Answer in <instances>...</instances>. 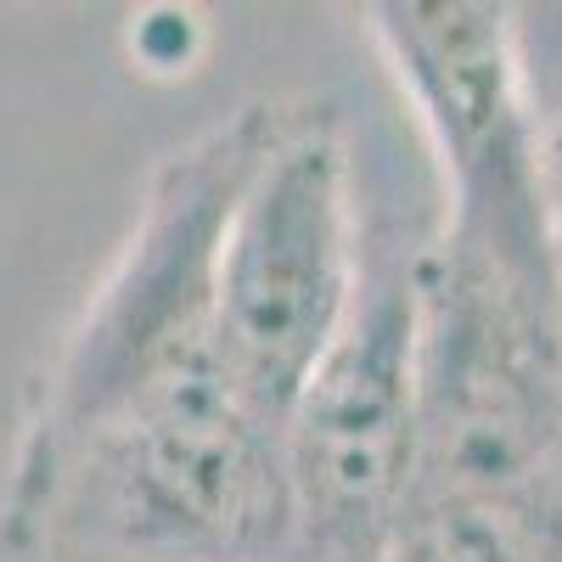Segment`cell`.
Masks as SVG:
<instances>
[{
  "label": "cell",
  "mask_w": 562,
  "mask_h": 562,
  "mask_svg": "<svg viewBox=\"0 0 562 562\" xmlns=\"http://www.w3.org/2000/svg\"><path fill=\"white\" fill-rule=\"evenodd\" d=\"M416 243L366 214L360 299L281 428V562H389L416 490Z\"/></svg>",
  "instance_id": "277c9868"
},
{
  "label": "cell",
  "mask_w": 562,
  "mask_h": 562,
  "mask_svg": "<svg viewBox=\"0 0 562 562\" xmlns=\"http://www.w3.org/2000/svg\"><path fill=\"white\" fill-rule=\"evenodd\" d=\"M389 562H562V461L506 490H411Z\"/></svg>",
  "instance_id": "5b68a950"
},
{
  "label": "cell",
  "mask_w": 562,
  "mask_h": 562,
  "mask_svg": "<svg viewBox=\"0 0 562 562\" xmlns=\"http://www.w3.org/2000/svg\"><path fill=\"white\" fill-rule=\"evenodd\" d=\"M270 124L276 102H243L198 130L186 147L164 153L124 243L90 281L79 315L29 383L12 456H45L130 422L237 400L220 371L214 265L225 214Z\"/></svg>",
  "instance_id": "6da1fadb"
},
{
  "label": "cell",
  "mask_w": 562,
  "mask_h": 562,
  "mask_svg": "<svg viewBox=\"0 0 562 562\" xmlns=\"http://www.w3.org/2000/svg\"><path fill=\"white\" fill-rule=\"evenodd\" d=\"M428 140L439 243L501 270L557 281L529 52L518 7L501 0H378L355 12ZM562 288V281H557Z\"/></svg>",
  "instance_id": "3957f363"
},
{
  "label": "cell",
  "mask_w": 562,
  "mask_h": 562,
  "mask_svg": "<svg viewBox=\"0 0 562 562\" xmlns=\"http://www.w3.org/2000/svg\"><path fill=\"white\" fill-rule=\"evenodd\" d=\"M366 276V209L344 113L276 102V124L220 231V371L270 434L288 428Z\"/></svg>",
  "instance_id": "7a4b0ae2"
},
{
  "label": "cell",
  "mask_w": 562,
  "mask_h": 562,
  "mask_svg": "<svg viewBox=\"0 0 562 562\" xmlns=\"http://www.w3.org/2000/svg\"><path fill=\"white\" fill-rule=\"evenodd\" d=\"M540 180H546V225H551V259H557V281H562V113L546 124L540 140Z\"/></svg>",
  "instance_id": "8992f818"
}]
</instances>
